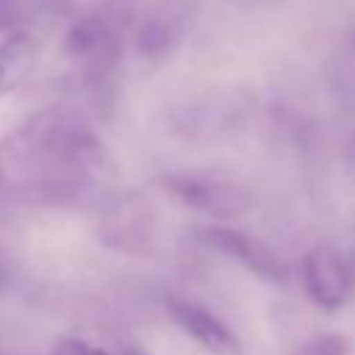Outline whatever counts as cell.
I'll use <instances>...</instances> for the list:
<instances>
[{
    "mask_svg": "<svg viewBox=\"0 0 355 355\" xmlns=\"http://www.w3.org/2000/svg\"><path fill=\"white\" fill-rule=\"evenodd\" d=\"M189 22V11L183 3L178 0H161L141 22H139V31H136V44H139V53L141 55H164L183 33Z\"/></svg>",
    "mask_w": 355,
    "mask_h": 355,
    "instance_id": "cell-7",
    "label": "cell"
},
{
    "mask_svg": "<svg viewBox=\"0 0 355 355\" xmlns=\"http://www.w3.org/2000/svg\"><path fill=\"white\" fill-rule=\"evenodd\" d=\"M200 239L225 252L227 258L239 261L244 269H250L252 275L269 280V283H286L288 280V266L286 261L258 236L247 233V230H239V227H225V225H214V227H205L200 230Z\"/></svg>",
    "mask_w": 355,
    "mask_h": 355,
    "instance_id": "cell-4",
    "label": "cell"
},
{
    "mask_svg": "<svg viewBox=\"0 0 355 355\" xmlns=\"http://www.w3.org/2000/svg\"><path fill=\"white\" fill-rule=\"evenodd\" d=\"M86 355H111L108 349H103V347H94V344H89V352Z\"/></svg>",
    "mask_w": 355,
    "mask_h": 355,
    "instance_id": "cell-13",
    "label": "cell"
},
{
    "mask_svg": "<svg viewBox=\"0 0 355 355\" xmlns=\"http://www.w3.org/2000/svg\"><path fill=\"white\" fill-rule=\"evenodd\" d=\"M164 189L175 194L183 205L208 214L214 219H233L241 216L250 208V194L230 180L214 178V175H197V172H175L164 175Z\"/></svg>",
    "mask_w": 355,
    "mask_h": 355,
    "instance_id": "cell-3",
    "label": "cell"
},
{
    "mask_svg": "<svg viewBox=\"0 0 355 355\" xmlns=\"http://www.w3.org/2000/svg\"><path fill=\"white\" fill-rule=\"evenodd\" d=\"M17 141L22 155L36 161L42 169V183L50 197L80 191L105 164V153L94 130L64 108H47L28 119L17 133Z\"/></svg>",
    "mask_w": 355,
    "mask_h": 355,
    "instance_id": "cell-1",
    "label": "cell"
},
{
    "mask_svg": "<svg viewBox=\"0 0 355 355\" xmlns=\"http://www.w3.org/2000/svg\"><path fill=\"white\" fill-rule=\"evenodd\" d=\"M86 352H89V341L83 338H61L50 349V355H86Z\"/></svg>",
    "mask_w": 355,
    "mask_h": 355,
    "instance_id": "cell-11",
    "label": "cell"
},
{
    "mask_svg": "<svg viewBox=\"0 0 355 355\" xmlns=\"http://www.w3.org/2000/svg\"><path fill=\"white\" fill-rule=\"evenodd\" d=\"M22 19V0H0V31H11Z\"/></svg>",
    "mask_w": 355,
    "mask_h": 355,
    "instance_id": "cell-10",
    "label": "cell"
},
{
    "mask_svg": "<svg viewBox=\"0 0 355 355\" xmlns=\"http://www.w3.org/2000/svg\"><path fill=\"white\" fill-rule=\"evenodd\" d=\"M302 286L313 305L336 311L347 302L352 277L347 258L333 244H316L302 258Z\"/></svg>",
    "mask_w": 355,
    "mask_h": 355,
    "instance_id": "cell-5",
    "label": "cell"
},
{
    "mask_svg": "<svg viewBox=\"0 0 355 355\" xmlns=\"http://www.w3.org/2000/svg\"><path fill=\"white\" fill-rule=\"evenodd\" d=\"M67 53L72 58H83L92 67H111L116 61V36L100 17H86L72 25L67 33Z\"/></svg>",
    "mask_w": 355,
    "mask_h": 355,
    "instance_id": "cell-8",
    "label": "cell"
},
{
    "mask_svg": "<svg viewBox=\"0 0 355 355\" xmlns=\"http://www.w3.org/2000/svg\"><path fill=\"white\" fill-rule=\"evenodd\" d=\"M300 355H349V338L341 333H319L302 344Z\"/></svg>",
    "mask_w": 355,
    "mask_h": 355,
    "instance_id": "cell-9",
    "label": "cell"
},
{
    "mask_svg": "<svg viewBox=\"0 0 355 355\" xmlns=\"http://www.w3.org/2000/svg\"><path fill=\"white\" fill-rule=\"evenodd\" d=\"M97 236L105 247L125 255H153L155 250V211L139 194H122L103 208Z\"/></svg>",
    "mask_w": 355,
    "mask_h": 355,
    "instance_id": "cell-2",
    "label": "cell"
},
{
    "mask_svg": "<svg viewBox=\"0 0 355 355\" xmlns=\"http://www.w3.org/2000/svg\"><path fill=\"white\" fill-rule=\"evenodd\" d=\"M122 355H150V352L141 347H128V349H122Z\"/></svg>",
    "mask_w": 355,
    "mask_h": 355,
    "instance_id": "cell-12",
    "label": "cell"
},
{
    "mask_svg": "<svg viewBox=\"0 0 355 355\" xmlns=\"http://www.w3.org/2000/svg\"><path fill=\"white\" fill-rule=\"evenodd\" d=\"M169 319L186 333L191 336L202 349L214 352V355H241V344L236 338V333L205 305L186 300V297H166L164 300Z\"/></svg>",
    "mask_w": 355,
    "mask_h": 355,
    "instance_id": "cell-6",
    "label": "cell"
}]
</instances>
